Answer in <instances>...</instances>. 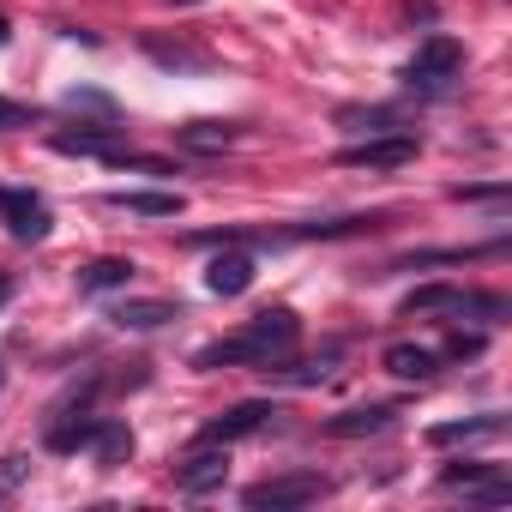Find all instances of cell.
<instances>
[{"instance_id": "8", "label": "cell", "mask_w": 512, "mask_h": 512, "mask_svg": "<svg viewBox=\"0 0 512 512\" xmlns=\"http://www.w3.org/2000/svg\"><path fill=\"white\" fill-rule=\"evenodd\" d=\"M223 476H229V446H199L193 458L175 464V488L181 494H211V488H223Z\"/></svg>"}, {"instance_id": "23", "label": "cell", "mask_w": 512, "mask_h": 512, "mask_svg": "<svg viewBox=\"0 0 512 512\" xmlns=\"http://www.w3.org/2000/svg\"><path fill=\"white\" fill-rule=\"evenodd\" d=\"M25 476H31V458H25V452L0 458V500H13V494L25 488Z\"/></svg>"}, {"instance_id": "9", "label": "cell", "mask_w": 512, "mask_h": 512, "mask_svg": "<svg viewBox=\"0 0 512 512\" xmlns=\"http://www.w3.org/2000/svg\"><path fill=\"white\" fill-rule=\"evenodd\" d=\"M253 278H260V260H253L247 247H229V253H217V260H211L205 290H211V296H247Z\"/></svg>"}, {"instance_id": "26", "label": "cell", "mask_w": 512, "mask_h": 512, "mask_svg": "<svg viewBox=\"0 0 512 512\" xmlns=\"http://www.w3.org/2000/svg\"><path fill=\"white\" fill-rule=\"evenodd\" d=\"M458 199H506V181H488V187H458Z\"/></svg>"}, {"instance_id": "20", "label": "cell", "mask_w": 512, "mask_h": 512, "mask_svg": "<svg viewBox=\"0 0 512 512\" xmlns=\"http://www.w3.org/2000/svg\"><path fill=\"white\" fill-rule=\"evenodd\" d=\"M266 374L272 380H284V386H320V380H332V356L326 362H266Z\"/></svg>"}, {"instance_id": "22", "label": "cell", "mask_w": 512, "mask_h": 512, "mask_svg": "<svg viewBox=\"0 0 512 512\" xmlns=\"http://www.w3.org/2000/svg\"><path fill=\"white\" fill-rule=\"evenodd\" d=\"M338 121H350L356 133H398V115L392 109H344Z\"/></svg>"}, {"instance_id": "11", "label": "cell", "mask_w": 512, "mask_h": 512, "mask_svg": "<svg viewBox=\"0 0 512 512\" xmlns=\"http://www.w3.org/2000/svg\"><path fill=\"white\" fill-rule=\"evenodd\" d=\"M139 49H145L163 73H211V67H217L199 43H181V37H175V43H169V37H139Z\"/></svg>"}, {"instance_id": "21", "label": "cell", "mask_w": 512, "mask_h": 512, "mask_svg": "<svg viewBox=\"0 0 512 512\" xmlns=\"http://www.w3.org/2000/svg\"><path fill=\"white\" fill-rule=\"evenodd\" d=\"M494 476H500V464H470V458H458V464L440 470L446 488H482V482H494Z\"/></svg>"}, {"instance_id": "15", "label": "cell", "mask_w": 512, "mask_h": 512, "mask_svg": "<svg viewBox=\"0 0 512 512\" xmlns=\"http://www.w3.org/2000/svg\"><path fill=\"white\" fill-rule=\"evenodd\" d=\"M109 205L115 211H133V217H181V193H139V187H121V193H109Z\"/></svg>"}, {"instance_id": "10", "label": "cell", "mask_w": 512, "mask_h": 512, "mask_svg": "<svg viewBox=\"0 0 512 512\" xmlns=\"http://www.w3.org/2000/svg\"><path fill=\"white\" fill-rule=\"evenodd\" d=\"M392 422H398V404H356V410L326 416V434L332 440H362V434H386Z\"/></svg>"}, {"instance_id": "24", "label": "cell", "mask_w": 512, "mask_h": 512, "mask_svg": "<svg viewBox=\"0 0 512 512\" xmlns=\"http://www.w3.org/2000/svg\"><path fill=\"white\" fill-rule=\"evenodd\" d=\"M13 127H37V109L13 103V97H0V133H13Z\"/></svg>"}, {"instance_id": "3", "label": "cell", "mask_w": 512, "mask_h": 512, "mask_svg": "<svg viewBox=\"0 0 512 512\" xmlns=\"http://www.w3.org/2000/svg\"><path fill=\"white\" fill-rule=\"evenodd\" d=\"M458 73H464V43H458V37H428V43L416 49V61L404 67V79H410L416 91H446Z\"/></svg>"}, {"instance_id": "30", "label": "cell", "mask_w": 512, "mask_h": 512, "mask_svg": "<svg viewBox=\"0 0 512 512\" xmlns=\"http://www.w3.org/2000/svg\"><path fill=\"white\" fill-rule=\"evenodd\" d=\"M0 386H7V362H0Z\"/></svg>"}, {"instance_id": "2", "label": "cell", "mask_w": 512, "mask_h": 512, "mask_svg": "<svg viewBox=\"0 0 512 512\" xmlns=\"http://www.w3.org/2000/svg\"><path fill=\"white\" fill-rule=\"evenodd\" d=\"M332 494V476H320V470H290V476H266V482H253L247 494H241V506H253V512H296V506H314V500H326Z\"/></svg>"}, {"instance_id": "5", "label": "cell", "mask_w": 512, "mask_h": 512, "mask_svg": "<svg viewBox=\"0 0 512 512\" xmlns=\"http://www.w3.org/2000/svg\"><path fill=\"white\" fill-rule=\"evenodd\" d=\"M272 416H278V404H272V398H247V404H229L223 416H211V422L199 428V446H229V440H247V434H260Z\"/></svg>"}, {"instance_id": "27", "label": "cell", "mask_w": 512, "mask_h": 512, "mask_svg": "<svg viewBox=\"0 0 512 512\" xmlns=\"http://www.w3.org/2000/svg\"><path fill=\"white\" fill-rule=\"evenodd\" d=\"M7 302H13V278H7V272H0V308H7Z\"/></svg>"}, {"instance_id": "25", "label": "cell", "mask_w": 512, "mask_h": 512, "mask_svg": "<svg viewBox=\"0 0 512 512\" xmlns=\"http://www.w3.org/2000/svg\"><path fill=\"white\" fill-rule=\"evenodd\" d=\"M67 109H97V115H115V103L103 91H67Z\"/></svg>"}, {"instance_id": "1", "label": "cell", "mask_w": 512, "mask_h": 512, "mask_svg": "<svg viewBox=\"0 0 512 512\" xmlns=\"http://www.w3.org/2000/svg\"><path fill=\"white\" fill-rule=\"evenodd\" d=\"M296 344H302L296 308H266V314H253L241 332H229V338L193 350V368H266V362L290 356Z\"/></svg>"}, {"instance_id": "18", "label": "cell", "mask_w": 512, "mask_h": 512, "mask_svg": "<svg viewBox=\"0 0 512 512\" xmlns=\"http://www.w3.org/2000/svg\"><path fill=\"white\" fill-rule=\"evenodd\" d=\"M458 308H464V290L458 284H428V290H410L398 314L416 320V314H458Z\"/></svg>"}, {"instance_id": "13", "label": "cell", "mask_w": 512, "mask_h": 512, "mask_svg": "<svg viewBox=\"0 0 512 512\" xmlns=\"http://www.w3.org/2000/svg\"><path fill=\"white\" fill-rule=\"evenodd\" d=\"M235 139H241L235 121H187V127H175V145L181 151H229Z\"/></svg>"}, {"instance_id": "28", "label": "cell", "mask_w": 512, "mask_h": 512, "mask_svg": "<svg viewBox=\"0 0 512 512\" xmlns=\"http://www.w3.org/2000/svg\"><path fill=\"white\" fill-rule=\"evenodd\" d=\"M175 7H205V0H175Z\"/></svg>"}, {"instance_id": "4", "label": "cell", "mask_w": 512, "mask_h": 512, "mask_svg": "<svg viewBox=\"0 0 512 512\" xmlns=\"http://www.w3.org/2000/svg\"><path fill=\"white\" fill-rule=\"evenodd\" d=\"M416 151H422V139L398 127V133H368L362 145H344L338 163L344 169H404V163H416Z\"/></svg>"}, {"instance_id": "12", "label": "cell", "mask_w": 512, "mask_h": 512, "mask_svg": "<svg viewBox=\"0 0 512 512\" xmlns=\"http://www.w3.org/2000/svg\"><path fill=\"white\" fill-rule=\"evenodd\" d=\"M380 362H386V374H392V380H434L446 356H440V350H428V344H392Z\"/></svg>"}, {"instance_id": "16", "label": "cell", "mask_w": 512, "mask_h": 512, "mask_svg": "<svg viewBox=\"0 0 512 512\" xmlns=\"http://www.w3.org/2000/svg\"><path fill=\"white\" fill-rule=\"evenodd\" d=\"M109 320H115L121 332H157V326L181 320V308H175V302H121Z\"/></svg>"}, {"instance_id": "17", "label": "cell", "mask_w": 512, "mask_h": 512, "mask_svg": "<svg viewBox=\"0 0 512 512\" xmlns=\"http://www.w3.org/2000/svg\"><path fill=\"white\" fill-rule=\"evenodd\" d=\"M91 452H97V464H103V470L127 464V458H133V428H127L121 416H103V422H97V440H91Z\"/></svg>"}, {"instance_id": "19", "label": "cell", "mask_w": 512, "mask_h": 512, "mask_svg": "<svg viewBox=\"0 0 512 512\" xmlns=\"http://www.w3.org/2000/svg\"><path fill=\"white\" fill-rule=\"evenodd\" d=\"M133 260H91L85 272H79V290H91V296H103V290H127L133 284Z\"/></svg>"}, {"instance_id": "14", "label": "cell", "mask_w": 512, "mask_h": 512, "mask_svg": "<svg viewBox=\"0 0 512 512\" xmlns=\"http://www.w3.org/2000/svg\"><path fill=\"white\" fill-rule=\"evenodd\" d=\"M506 422L500 416H464V422H434L428 428V446H470V440H494Z\"/></svg>"}, {"instance_id": "29", "label": "cell", "mask_w": 512, "mask_h": 512, "mask_svg": "<svg viewBox=\"0 0 512 512\" xmlns=\"http://www.w3.org/2000/svg\"><path fill=\"white\" fill-rule=\"evenodd\" d=\"M7 37H13V31H7V19H0V43H7Z\"/></svg>"}, {"instance_id": "6", "label": "cell", "mask_w": 512, "mask_h": 512, "mask_svg": "<svg viewBox=\"0 0 512 512\" xmlns=\"http://www.w3.org/2000/svg\"><path fill=\"white\" fill-rule=\"evenodd\" d=\"M49 145L61 157H115V151H127V127H115V121H79V127H61Z\"/></svg>"}, {"instance_id": "7", "label": "cell", "mask_w": 512, "mask_h": 512, "mask_svg": "<svg viewBox=\"0 0 512 512\" xmlns=\"http://www.w3.org/2000/svg\"><path fill=\"white\" fill-rule=\"evenodd\" d=\"M0 217H7V229H13L19 241H43V235L55 229L49 199L31 193V187H0Z\"/></svg>"}]
</instances>
